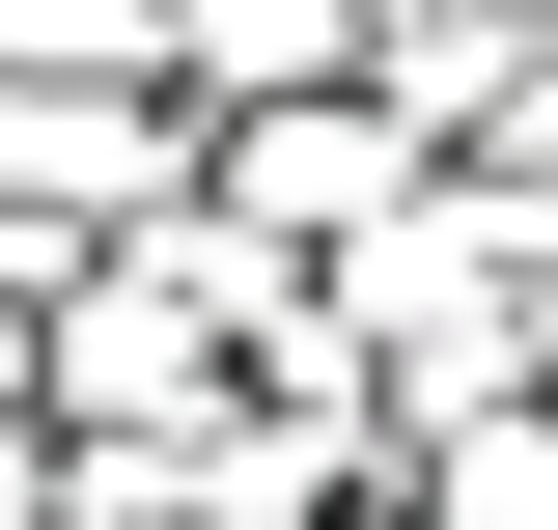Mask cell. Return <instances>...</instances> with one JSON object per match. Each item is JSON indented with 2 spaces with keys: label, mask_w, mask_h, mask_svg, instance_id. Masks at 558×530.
Listing matches in <instances>:
<instances>
[{
  "label": "cell",
  "mask_w": 558,
  "mask_h": 530,
  "mask_svg": "<svg viewBox=\"0 0 558 530\" xmlns=\"http://www.w3.org/2000/svg\"><path fill=\"white\" fill-rule=\"evenodd\" d=\"M418 168H447V140H418V112H391V84H279V112H223V168H196V196H223V224H279V252L336 279V252H363V224H391V196H418Z\"/></svg>",
  "instance_id": "3957f363"
},
{
  "label": "cell",
  "mask_w": 558,
  "mask_h": 530,
  "mask_svg": "<svg viewBox=\"0 0 558 530\" xmlns=\"http://www.w3.org/2000/svg\"><path fill=\"white\" fill-rule=\"evenodd\" d=\"M168 84H196V112H279V84H363V0H168Z\"/></svg>",
  "instance_id": "277c9868"
},
{
  "label": "cell",
  "mask_w": 558,
  "mask_h": 530,
  "mask_svg": "<svg viewBox=\"0 0 558 530\" xmlns=\"http://www.w3.org/2000/svg\"><path fill=\"white\" fill-rule=\"evenodd\" d=\"M418 530H558V392H475V419H418Z\"/></svg>",
  "instance_id": "5b68a950"
},
{
  "label": "cell",
  "mask_w": 558,
  "mask_h": 530,
  "mask_svg": "<svg viewBox=\"0 0 558 530\" xmlns=\"http://www.w3.org/2000/svg\"><path fill=\"white\" fill-rule=\"evenodd\" d=\"M196 168H223L196 84H0V252H28V279H84L112 224L196 196Z\"/></svg>",
  "instance_id": "7a4b0ae2"
},
{
  "label": "cell",
  "mask_w": 558,
  "mask_h": 530,
  "mask_svg": "<svg viewBox=\"0 0 558 530\" xmlns=\"http://www.w3.org/2000/svg\"><path fill=\"white\" fill-rule=\"evenodd\" d=\"M531 279H558V252H531V224L475 196V168H418V196H391V224L336 252V335L391 363L418 419H475V392H531Z\"/></svg>",
  "instance_id": "6da1fadb"
},
{
  "label": "cell",
  "mask_w": 558,
  "mask_h": 530,
  "mask_svg": "<svg viewBox=\"0 0 558 530\" xmlns=\"http://www.w3.org/2000/svg\"><path fill=\"white\" fill-rule=\"evenodd\" d=\"M0 84H168V0H0Z\"/></svg>",
  "instance_id": "8992f818"
}]
</instances>
